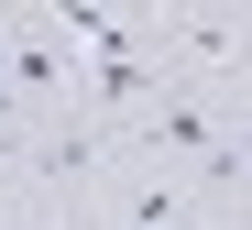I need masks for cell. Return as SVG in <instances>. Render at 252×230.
<instances>
[{
  "instance_id": "3957f363",
  "label": "cell",
  "mask_w": 252,
  "mask_h": 230,
  "mask_svg": "<svg viewBox=\"0 0 252 230\" xmlns=\"http://www.w3.org/2000/svg\"><path fill=\"white\" fill-rule=\"evenodd\" d=\"M197 230H230V219H197Z\"/></svg>"
},
{
  "instance_id": "7a4b0ae2",
  "label": "cell",
  "mask_w": 252,
  "mask_h": 230,
  "mask_svg": "<svg viewBox=\"0 0 252 230\" xmlns=\"http://www.w3.org/2000/svg\"><path fill=\"white\" fill-rule=\"evenodd\" d=\"M121 230H197V197L176 175H132L121 187Z\"/></svg>"
},
{
  "instance_id": "277c9868",
  "label": "cell",
  "mask_w": 252,
  "mask_h": 230,
  "mask_svg": "<svg viewBox=\"0 0 252 230\" xmlns=\"http://www.w3.org/2000/svg\"><path fill=\"white\" fill-rule=\"evenodd\" d=\"M110 230H121V219H110Z\"/></svg>"
},
{
  "instance_id": "6da1fadb",
  "label": "cell",
  "mask_w": 252,
  "mask_h": 230,
  "mask_svg": "<svg viewBox=\"0 0 252 230\" xmlns=\"http://www.w3.org/2000/svg\"><path fill=\"white\" fill-rule=\"evenodd\" d=\"M220 88H154V99H143V154L164 164V154H187V164H208V154H220Z\"/></svg>"
}]
</instances>
